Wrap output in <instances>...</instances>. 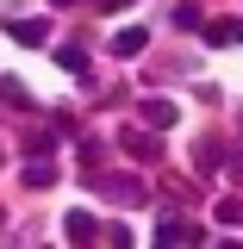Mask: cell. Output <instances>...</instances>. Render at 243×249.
Here are the masks:
<instances>
[{"instance_id":"1","label":"cell","mask_w":243,"mask_h":249,"mask_svg":"<svg viewBox=\"0 0 243 249\" xmlns=\"http://www.w3.org/2000/svg\"><path fill=\"white\" fill-rule=\"evenodd\" d=\"M88 187H93V193H106L112 206H144V199H150V187L131 181V175H93Z\"/></svg>"},{"instance_id":"2","label":"cell","mask_w":243,"mask_h":249,"mask_svg":"<svg viewBox=\"0 0 243 249\" xmlns=\"http://www.w3.org/2000/svg\"><path fill=\"white\" fill-rule=\"evenodd\" d=\"M119 143H125L131 162H156V156H162V137H156V131H125Z\"/></svg>"},{"instance_id":"3","label":"cell","mask_w":243,"mask_h":249,"mask_svg":"<svg viewBox=\"0 0 243 249\" xmlns=\"http://www.w3.org/2000/svg\"><path fill=\"white\" fill-rule=\"evenodd\" d=\"M144 50H150V25H125L112 37V56H144Z\"/></svg>"},{"instance_id":"4","label":"cell","mask_w":243,"mask_h":249,"mask_svg":"<svg viewBox=\"0 0 243 249\" xmlns=\"http://www.w3.org/2000/svg\"><path fill=\"white\" fill-rule=\"evenodd\" d=\"M13 37L37 50V44H50V19H19V25H13Z\"/></svg>"},{"instance_id":"5","label":"cell","mask_w":243,"mask_h":249,"mask_svg":"<svg viewBox=\"0 0 243 249\" xmlns=\"http://www.w3.org/2000/svg\"><path fill=\"white\" fill-rule=\"evenodd\" d=\"M0 100H6V106H19V112H31V106H37V100L19 88V75H0Z\"/></svg>"},{"instance_id":"6","label":"cell","mask_w":243,"mask_h":249,"mask_svg":"<svg viewBox=\"0 0 243 249\" xmlns=\"http://www.w3.org/2000/svg\"><path fill=\"white\" fill-rule=\"evenodd\" d=\"M62 231H69V243H93V237H100V224H93L88 212H69V224H62Z\"/></svg>"},{"instance_id":"7","label":"cell","mask_w":243,"mask_h":249,"mask_svg":"<svg viewBox=\"0 0 243 249\" xmlns=\"http://www.w3.org/2000/svg\"><path fill=\"white\" fill-rule=\"evenodd\" d=\"M50 56H56L62 69H69V75H88V50H81V44H56Z\"/></svg>"},{"instance_id":"8","label":"cell","mask_w":243,"mask_h":249,"mask_svg":"<svg viewBox=\"0 0 243 249\" xmlns=\"http://www.w3.org/2000/svg\"><path fill=\"white\" fill-rule=\"evenodd\" d=\"M25 187H56V162L31 156V162H25Z\"/></svg>"},{"instance_id":"9","label":"cell","mask_w":243,"mask_h":249,"mask_svg":"<svg viewBox=\"0 0 243 249\" xmlns=\"http://www.w3.org/2000/svg\"><path fill=\"white\" fill-rule=\"evenodd\" d=\"M200 237H206V231H193V224H181V218L156 231V243H200Z\"/></svg>"},{"instance_id":"10","label":"cell","mask_w":243,"mask_h":249,"mask_svg":"<svg viewBox=\"0 0 243 249\" xmlns=\"http://www.w3.org/2000/svg\"><path fill=\"white\" fill-rule=\"evenodd\" d=\"M144 119H150L156 131H168V124L181 119V112H175V100H150V106H144Z\"/></svg>"},{"instance_id":"11","label":"cell","mask_w":243,"mask_h":249,"mask_svg":"<svg viewBox=\"0 0 243 249\" xmlns=\"http://www.w3.org/2000/svg\"><path fill=\"white\" fill-rule=\"evenodd\" d=\"M218 162H224V150H218L212 137H206V143H200V150H193V168H200V175H212Z\"/></svg>"},{"instance_id":"12","label":"cell","mask_w":243,"mask_h":249,"mask_svg":"<svg viewBox=\"0 0 243 249\" xmlns=\"http://www.w3.org/2000/svg\"><path fill=\"white\" fill-rule=\"evenodd\" d=\"M25 156H56V131H31V137H25Z\"/></svg>"},{"instance_id":"13","label":"cell","mask_w":243,"mask_h":249,"mask_svg":"<svg viewBox=\"0 0 243 249\" xmlns=\"http://www.w3.org/2000/svg\"><path fill=\"white\" fill-rule=\"evenodd\" d=\"M212 218H218V224H243V199H218Z\"/></svg>"},{"instance_id":"14","label":"cell","mask_w":243,"mask_h":249,"mask_svg":"<svg viewBox=\"0 0 243 249\" xmlns=\"http://www.w3.org/2000/svg\"><path fill=\"white\" fill-rule=\"evenodd\" d=\"M206 44H237V19H224V25H206Z\"/></svg>"},{"instance_id":"15","label":"cell","mask_w":243,"mask_h":249,"mask_svg":"<svg viewBox=\"0 0 243 249\" xmlns=\"http://www.w3.org/2000/svg\"><path fill=\"white\" fill-rule=\"evenodd\" d=\"M93 6H100V13H119V6H131V0H93Z\"/></svg>"},{"instance_id":"16","label":"cell","mask_w":243,"mask_h":249,"mask_svg":"<svg viewBox=\"0 0 243 249\" xmlns=\"http://www.w3.org/2000/svg\"><path fill=\"white\" fill-rule=\"evenodd\" d=\"M237 187H243V162H237Z\"/></svg>"},{"instance_id":"17","label":"cell","mask_w":243,"mask_h":249,"mask_svg":"<svg viewBox=\"0 0 243 249\" xmlns=\"http://www.w3.org/2000/svg\"><path fill=\"white\" fill-rule=\"evenodd\" d=\"M56 6H75V0H56Z\"/></svg>"},{"instance_id":"18","label":"cell","mask_w":243,"mask_h":249,"mask_svg":"<svg viewBox=\"0 0 243 249\" xmlns=\"http://www.w3.org/2000/svg\"><path fill=\"white\" fill-rule=\"evenodd\" d=\"M237 131H243V124H237Z\"/></svg>"}]
</instances>
